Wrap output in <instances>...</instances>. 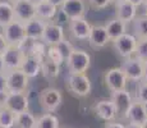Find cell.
<instances>
[{
  "label": "cell",
  "instance_id": "cell-1",
  "mask_svg": "<svg viewBox=\"0 0 147 128\" xmlns=\"http://www.w3.org/2000/svg\"><path fill=\"white\" fill-rule=\"evenodd\" d=\"M65 83L69 92L77 98H86L92 91V82L87 73H69Z\"/></svg>",
  "mask_w": 147,
  "mask_h": 128
},
{
  "label": "cell",
  "instance_id": "cell-2",
  "mask_svg": "<svg viewBox=\"0 0 147 128\" xmlns=\"http://www.w3.org/2000/svg\"><path fill=\"white\" fill-rule=\"evenodd\" d=\"M65 63L69 73H86L91 65V55L86 50L74 47Z\"/></svg>",
  "mask_w": 147,
  "mask_h": 128
},
{
  "label": "cell",
  "instance_id": "cell-3",
  "mask_svg": "<svg viewBox=\"0 0 147 128\" xmlns=\"http://www.w3.org/2000/svg\"><path fill=\"white\" fill-rule=\"evenodd\" d=\"M38 102L46 113H55L63 104V93L55 87H46L38 95Z\"/></svg>",
  "mask_w": 147,
  "mask_h": 128
},
{
  "label": "cell",
  "instance_id": "cell-4",
  "mask_svg": "<svg viewBox=\"0 0 147 128\" xmlns=\"http://www.w3.org/2000/svg\"><path fill=\"white\" fill-rule=\"evenodd\" d=\"M137 37L133 35V33L125 32L121 36L117 37L115 40H113V46H114L115 51L121 56V58L127 59L129 56L134 55L136 51V46H137Z\"/></svg>",
  "mask_w": 147,
  "mask_h": 128
},
{
  "label": "cell",
  "instance_id": "cell-5",
  "mask_svg": "<svg viewBox=\"0 0 147 128\" xmlns=\"http://www.w3.org/2000/svg\"><path fill=\"white\" fill-rule=\"evenodd\" d=\"M1 32L4 35L9 46H18L24 39H26V31H24V23L17 19L12 21L9 24L1 28Z\"/></svg>",
  "mask_w": 147,
  "mask_h": 128
},
{
  "label": "cell",
  "instance_id": "cell-6",
  "mask_svg": "<svg viewBox=\"0 0 147 128\" xmlns=\"http://www.w3.org/2000/svg\"><path fill=\"white\" fill-rule=\"evenodd\" d=\"M8 92H26L30 85V78L21 69H13L5 72Z\"/></svg>",
  "mask_w": 147,
  "mask_h": 128
},
{
  "label": "cell",
  "instance_id": "cell-7",
  "mask_svg": "<svg viewBox=\"0 0 147 128\" xmlns=\"http://www.w3.org/2000/svg\"><path fill=\"white\" fill-rule=\"evenodd\" d=\"M104 82H105L106 87L111 92L114 91H119L127 89V83H128V78L125 77L124 72L121 70L120 67L110 68L104 74Z\"/></svg>",
  "mask_w": 147,
  "mask_h": 128
},
{
  "label": "cell",
  "instance_id": "cell-8",
  "mask_svg": "<svg viewBox=\"0 0 147 128\" xmlns=\"http://www.w3.org/2000/svg\"><path fill=\"white\" fill-rule=\"evenodd\" d=\"M121 70L124 72L128 81L140 82L143 78V62L140 60L137 56H129L124 59V62L120 65Z\"/></svg>",
  "mask_w": 147,
  "mask_h": 128
},
{
  "label": "cell",
  "instance_id": "cell-9",
  "mask_svg": "<svg viewBox=\"0 0 147 128\" xmlns=\"http://www.w3.org/2000/svg\"><path fill=\"white\" fill-rule=\"evenodd\" d=\"M65 39L64 27L56 22H46L44 33H42L41 42L46 46H55L56 44Z\"/></svg>",
  "mask_w": 147,
  "mask_h": 128
},
{
  "label": "cell",
  "instance_id": "cell-10",
  "mask_svg": "<svg viewBox=\"0 0 147 128\" xmlns=\"http://www.w3.org/2000/svg\"><path fill=\"white\" fill-rule=\"evenodd\" d=\"M59 12L63 14L68 21L83 18L87 13V5L84 0H65L63 5L59 8Z\"/></svg>",
  "mask_w": 147,
  "mask_h": 128
},
{
  "label": "cell",
  "instance_id": "cell-11",
  "mask_svg": "<svg viewBox=\"0 0 147 128\" xmlns=\"http://www.w3.org/2000/svg\"><path fill=\"white\" fill-rule=\"evenodd\" d=\"M14 18L19 22L31 21L36 17V5L31 0H16L13 1Z\"/></svg>",
  "mask_w": 147,
  "mask_h": 128
},
{
  "label": "cell",
  "instance_id": "cell-12",
  "mask_svg": "<svg viewBox=\"0 0 147 128\" xmlns=\"http://www.w3.org/2000/svg\"><path fill=\"white\" fill-rule=\"evenodd\" d=\"M14 114L30 110V99L26 92H8V98L4 105Z\"/></svg>",
  "mask_w": 147,
  "mask_h": 128
},
{
  "label": "cell",
  "instance_id": "cell-13",
  "mask_svg": "<svg viewBox=\"0 0 147 128\" xmlns=\"http://www.w3.org/2000/svg\"><path fill=\"white\" fill-rule=\"evenodd\" d=\"M124 118L128 119L129 124H136V126H142L147 121V105L142 102L133 100L131 106L124 114Z\"/></svg>",
  "mask_w": 147,
  "mask_h": 128
},
{
  "label": "cell",
  "instance_id": "cell-14",
  "mask_svg": "<svg viewBox=\"0 0 147 128\" xmlns=\"http://www.w3.org/2000/svg\"><path fill=\"white\" fill-rule=\"evenodd\" d=\"M87 41H88L90 46H91L92 49H96V50L104 49L109 42H111L109 39V35H107V32H106L105 26H102V24L92 26L91 32H90V36H88V39H87Z\"/></svg>",
  "mask_w": 147,
  "mask_h": 128
},
{
  "label": "cell",
  "instance_id": "cell-15",
  "mask_svg": "<svg viewBox=\"0 0 147 128\" xmlns=\"http://www.w3.org/2000/svg\"><path fill=\"white\" fill-rule=\"evenodd\" d=\"M91 27L92 24L84 17L78 19H72V21H69V24H68V30H69L70 35L74 39L80 40V41H86L88 39Z\"/></svg>",
  "mask_w": 147,
  "mask_h": 128
},
{
  "label": "cell",
  "instance_id": "cell-16",
  "mask_svg": "<svg viewBox=\"0 0 147 128\" xmlns=\"http://www.w3.org/2000/svg\"><path fill=\"white\" fill-rule=\"evenodd\" d=\"M3 62H4L5 72L7 70H13V69H19L23 62V53L19 50L18 46H8V49L1 54Z\"/></svg>",
  "mask_w": 147,
  "mask_h": 128
},
{
  "label": "cell",
  "instance_id": "cell-17",
  "mask_svg": "<svg viewBox=\"0 0 147 128\" xmlns=\"http://www.w3.org/2000/svg\"><path fill=\"white\" fill-rule=\"evenodd\" d=\"M115 14H117V18L123 21L124 23H132L138 16V7L129 3L128 0H123L115 4Z\"/></svg>",
  "mask_w": 147,
  "mask_h": 128
},
{
  "label": "cell",
  "instance_id": "cell-18",
  "mask_svg": "<svg viewBox=\"0 0 147 128\" xmlns=\"http://www.w3.org/2000/svg\"><path fill=\"white\" fill-rule=\"evenodd\" d=\"M110 100H111L113 104L115 105V109H117L118 114L124 115L125 112L128 110V108L131 106V104L133 102V98H132L131 92H129L128 90L124 89V90H119V91L111 92Z\"/></svg>",
  "mask_w": 147,
  "mask_h": 128
},
{
  "label": "cell",
  "instance_id": "cell-19",
  "mask_svg": "<svg viewBox=\"0 0 147 128\" xmlns=\"http://www.w3.org/2000/svg\"><path fill=\"white\" fill-rule=\"evenodd\" d=\"M96 115L104 122H113L118 115V112L115 109V105L110 100H100L94 108Z\"/></svg>",
  "mask_w": 147,
  "mask_h": 128
},
{
  "label": "cell",
  "instance_id": "cell-20",
  "mask_svg": "<svg viewBox=\"0 0 147 128\" xmlns=\"http://www.w3.org/2000/svg\"><path fill=\"white\" fill-rule=\"evenodd\" d=\"M19 69L26 74L28 78H36L41 74V60L35 55H26L23 58L22 65Z\"/></svg>",
  "mask_w": 147,
  "mask_h": 128
},
{
  "label": "cell",
  "instance_id": "cell-21",
  "mask_svg": "<svg viewBox=\"0 0 147 128\" xmlns=\"http://www.w3.org/2000/svg\"><path fill=\"white\" fill-rule=\"evenodd\" d=\"M45 26L46 22L42 21V19L35 17L33 19L28 21L24 23V31H26V37L36 40V41H41L42 33H44Z\"/></svg>",
  "mask_w": 147,
  "mask_h": 128
},
{
  "label": "cell",
  "instance_id": "cell-22",
  "mask_svg": "<svg viewBox=\"0 0 147 128\" xmlns=\"http://www.w3.org/2000/svg\"><path fill=\"white\" fill-rule=\"evenodd\" d=\"M58 13H59V8L53 5L47 0L36 5V17L45 22H53L56 18Z\"/></svg>",
  "mask_w": 147,
  "mask_h": 128
},
{
  "label": "cell",
  "instance_id": "cell-23",
  "mask_svg": "<svg viewBox=\"0 0 147 128\" xmlns=\"http://www.w3.org/2000/svg\"><path fill=\"white\" fill-rule=\"evenodd\" d=\"M127 23H124L123 21H120V19L118 18H114V19H110L109 22L105 24V28H106V32L107 35H109V39L110 41H113V40H115L117 37H119L121 36L123 33L128 32L127 31Z\"/></svg>",
  "mask_w": 147,
  "mask_h": 128
},
{
  "label": "cell",
  "instance_id": "cell-24",
  "mask_svg": "<svg viewBox=\"0 0 147 128\" xmlns=\"http://www.w3.org/2000/svg\"><path fill=\"white\" fill-rule=\"evenodd\" d=\"M14 19L13 3L9 0H0V28L5 27Z\"/></svg>",
  "mask_w": 147,
  "mask_h": 128
},
{
  "label": "cell",
  "instance_id": "cell-25",
  "mask_svg": "<svg viewBox=\"0 0 147 128\" xmlns=\"http://www.w3.org/2000/svg\"><path fill=\"white\" fill-rule=\"evenodd\" d=\"M60 67L61 65L55 64L50 59H47L46 55L41 59V74L45 78H56L60 74Z\"/></svg>",
  "mask_w": 147,
  "mask_h": 128
},
{
  "label": "cell",
  "instance_id": "cell-26",
  "mask_svg": "<svg viewBox=\"0 0 147 128\" xmlns=\"http://www.w3.org/2000/svg\"><path fill=\"white\" fill-rule=\"evenodd\" d=\"M36 118L30 110L16 114V128H36Z\"/></svg>",
  "mask_w": 147,
  "mask_h": 128
},
{
  "label": "cell",
  "instance_id": "cell-27",
  "mask_svg": "<svg viewBox=\"0 0 147 128\" xmlns=\"http://www.w3.org/2000/svg\"><path fill=\"white\" fill-rule=\"evenodd\" d=\"M132 24H133V35L136 37L147 39V14L137 16Z\"/></svg>",
  "mask_w": 147,
  "mask_h": 128
},
{
  "label": "cell",
  "instance_id": "cell-28",
  "mask_svg": "<svg viewBox=\"0 0 147 128\" xmlns=\"http://www.w3.org/2000/svg\"><path fill=\"white\" fill-rule=\"evenodd\" d=\"M36 128H60L59 118L53 113H45L36 121Z\"/></svg>",
  "mask_w": 147,
  "mask_h": 128
},
{
  "label": "cell",
  "instance_id": "cell-29",
  "mask_svg": "<svg viewBox=\"0 0 147 128\" xmlns=\"http://www.w3.org/2000/svg\"><path fill=\"white\" fill-rule=\"evenodd\" d=\"M16 126V114L7 109L0 108V128H14Z\"/></svg>",
  "mask_w": 147,
  "mask_h": 128
},
{
  "label": "cell",
  "instance_id": "cell-30",
  "mask_svg": "<svg viewBox=\"0 0 147 128\" xmlns=\"http://www.w3.org/2000/svg\"><path fill=\"white\" fill-rule=\"evenodd\" d=\"M37 42L38 41H36V40H32V39L26 37L23 41L21 42V44L18 45V47H19V50L23 53L24 56H26V55H33Z\"/></svg>",
  "mask_w": 147,
  "mask_h": 128
},
{
  "label": "cell",
  "instance_id": "cell-31",
  "mask_svg": "<svg viewBox=\"0 0 147 128\" xmlns=\"http://www.w3.org/2000/svg\"><path fill=\"white\" fill-rule=\"evenodd\" d=\"M134 56H137V58L142 62L147 60V39H138L137 40V46H136Z\"/></svg>",
  "mask_w": 147,
  "mask_h": 128
},
{
  "label": "cell",
  "instance_id": "cell-32",
  "mask_svg": "<svg viewBox=\"0 0 147 128\" xmlns=\"http://www.w3.org/2000/svg\"><path fill=\"white\" fill-rule=\"evenodd\" d=\"M46 58L50 59L51 62H54L55 64L61 65L63 63H65L64 58L61 56V54L59 53V50L55 46H47L46 47Z\"/></svg>",
  "mask_w": 147,
  "mask_h": 128
},
{
  "label": "cell",
  "instance_id": "cell-33",
  "mask_svg": "<svg viewBox=\"0 0 147 128\" xmlns=\"http://www.w3.org/2000/svg\"><path fill=\"white\" fill-rule=\"evenodd\" d=\"M55 47L59 50V53L61 54V56L64 58V60H67V58L70 55V53L73 51V49H74V46L72 45V42L68 41L67 39L61 40L59 44L55 45Z\"/></svg>",
  "mask_w": 147,
  "mask_h": 128
},
{
  "label": "cell",
  "instance_id": "cell-34",
  "mask_svg": "<svg viewBox=\"0 0 147 128\" xmlns=\"http://www.w3.org/2000/svg\"><path fill=\"white\" fill-rule=\"evenodd\" d=\"M136 100L147 105V82L140 81L138 82V87L136 91Z\"/></svg>",
  "mask_w": 147,
  "mask_h": 128
},
{
  "label": "cell",
  "instance_id": "cell-35",
  "mask_svg": "<svg viewBox=\"0 0 147 128\" xmlns=\"http://www.w3.org/2000/svg\"><path fill=\"white\" fill-rule=\"evenodd\" d=\"M87 1H88L90 7L94 8V9H96V10L105 9V8H107L110 4H111L110 0H87Z\"/></svg>",
  "mask_w": 147,
  "mask_h": 128
},
{
  "label": "cell",
  "instance_id": "cell-36",
  "mask_svg": "<svg viewBox=\"0 0 147 128\" xmlns=\"http://www.w3.org/2000/svg\"><path fill=\"white\" fill-rule=\"evenodd\" d=\"M8 46H9V45H8V42H7V40H5L4 35H3V32L0 31V55L8 49Z\"/></svg>",
  "mask_w": 147,
  "mask_h": 128
},
{
  "label": "cell",
  "instance_id": "cell-37",
  "mask_svg": "<svg viewBox=\"0 0 147 128\" xmlns=\"http://www.w3.org/2000/svg\"><path fill=\"white\" fill-rule=\"evenodd\" d=\"M7 91V77H5V72L0 73V92Z\"/></svg>",
  "mask_w": 147,
  "mask_h": 128
},
{
  "label": "cell",
  "instance_id": "cell-38",
  "mask_svg": "<svg viewBox=\"0 0 147 128\" xmlns=\"http://www.w3.org/2000/svg\"><path fill=\"white\" fill-rule=\"evenodd\" d=\"M104 128H125V126L124 124H121V123H118V122H106V124H105V127Z\"/></svg>",
  "mask_w": 147,
  "mask_h": 128
},
{
  "label": "cell",
  "instance_id": "cell-39",
  "mask_svg": "<svg viewBox=\"0 0 147 128\" xmlns=\"http://www.w3.org/2000/svg\"><path fill=\"white\" fill-rule=\"evenodd\" d=\"M7 98H8V91H4V92H0V108H3V106L5 105Z\"/></svg>",
  "mask_w": 147,
  "mask_h": 128
},
{
  "label": "cell",
  "instance_id": "cell-40",
  "mask_svg": "<svg viewBox=\"0 0 147 128\" xmlns=\"http://www.w3.org/2000/svg\"><path fill=\"white\" fill-rule=\"evenodd\" d=\"M49 3H51L53 5H55V7H58V8H60L61 5H63V3L65 1V0H47Z\"/></svg>",
  "mask_w": 147,
  "mask_h": 128
},
{
  "label": "cell",
  "instance_id": "cell-41",
  "mask_svg": "<svg viewBox=\"0 0 147 128\" xmlns=\"http://www.w3.org/2000/svg\"><path fill=\"white\" fill-rule=\"evenodd\" d=\"M129 3H132L133 5H136V7H142L143 4H145L146 0H128Z\"/></svg>",
  "mask_w": 147,
  "mask_h": 128
},
{
  "label": "cell",
  "instance_id": "cell-42",
  "mask_svg": "<svg viewBox=\"0 0 147 128\" xmlns=\"http://www.w3.org/2000/svg\"><path fill=\"white\" fill-rule=\"evenodd\" d=\"M142 81L147 82V60L143 62V78H142Z\"/></svg>",
  "mask_w": 147,
  "mask_h": 128
},
{
  "label": "cell",
  "instance_id": "cell-43",
  "mask_svg": "<svg viewBox=\"0 0 147 128\" xmlns=\"http://www.w3.org/2000/svg\"><path fill=\"white\" fill-rule=\"evenodd\" d=\"M5 72V67H4V62H3V56L0 55V73Z\"/></svg>",
  "mask_w": 147,
  "mask_h": 128
},
{
  "label": "cell",
  "instance_id": "cell-44",
  "mask_svg": "<svg viewBox=\"0 0 147 128\" xmlns=\"http://www.w3.org/2000/svg\"><path fill=\"white\" fill-rule=\"evenodd\" d=\"M31 1H32L35 5H37V4H40V3H42V1H46V0H31Z\"/></svg>",
  "mask_w": 147,
  "mask_h": 128
},
{
  "label": "cell",
  "instance_id": "cell-45",
  "mask_svg": "<svg viewBox=\"0 0 147 128\" xmlns=\"http://www.w3.org/2000/svg\"><path fill=\"white\" fill-rule=\"evenodd\" d=\"M125 128H141V126H136V124H128V126H125Z\"/></svg>",
  "mask_w": 147,
  "mask_h": 128
},
{
  "label": "cell",
  "instance_id": "cell-46",
  "mask_svg": "<svg viewBox=\"0 0 147 128\" xmlns=\"http://www.w3.org/2000/svg\"><path fill=\"white\" fill-rule=\"evenodd\" d=\"M142 7H143V8H145V14H147V0H146V1H145V4H143V5H142Z\"/></svg>",
  "mask_w": 147,
  "mask_h": 128
},
{
  "label": "cell",
  "instance_id": "cell-47",
  "mask_svg": "<svg viewBox=\"0 0 147 128\" xmlns=\"http://www.w3.org/2000/svg\"><path fill=\"white\" fill-rule=\"evenodd\" d=\"M110 1H111L113 4H117V3H119V1H123V0H110Z\"/></svg>",
  "mask_w": 147,
  "mask_h": 128
},
{
  "label": "cell",
  "instance_id": "cell-48",
  "mask_svg": "<svg viewBox=\"0 0 147 128\" xmlns=\"http://www.w3.org/2000/svg\"><path fill=\"white\" fill-rule=\"evenodd\" d=\"M141 128H147V121L145 122V123L142 124V126H141Z\"/></svg>",
  "mask_w": 147,
  "mask_h": 128
},
{
  "label": "cell",
  "instance_id": "cell-49",
  "mask_svg": "<svg viewBox=\"0 0 147 128\" xmlns=\"http://www.w3.org/2000/svg\"><path fill=\"white\" fill-rule=\"evenodd\" d=\"M9 1H12V3H13V1H16V0H9Z\"/></svg>",
  "mask_w": 147,
  "mask_h": 128
}]
</instances>
